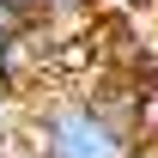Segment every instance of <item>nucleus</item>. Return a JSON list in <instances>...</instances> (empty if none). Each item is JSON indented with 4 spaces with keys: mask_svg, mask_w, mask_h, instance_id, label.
Returning <instances> with one entry per match:
<instances>
[{
    "mask_svg": "<svg viewBox=\"0 0 158 158\" xmlns=\"http://www.w3.org/2000/svg\"><path fill=\"white\" fill-rule=\"evenodd\" d=\"M37 158H134L128 122H116L103 103H49L37 116Z\"/></svg>",
    "mask_w": 158,
    "mask_h": 158,
    "instance_id": "1",
    "label": "nucleus"
},
{
    "mask_svg": "<svg viewBox=\"0 0 158 158\" xmlns=\"http://www.w3.org/2000/svg\"><path fill=\"white\" fill-rule=\"evenodd\" d=\"M24 24V12H12V6H6V0H0V37H12V31H19Z\"/></svg>",
    "mask_w": 158,
    "mask_h": 158,
    "instance_id": "2",
    "label": "nucleus"
},
{
    "mask_svg": "<svg viewBox=\"0 0 158 158\" xmlns=\"http://www.w3.org/2000/svg\"><path fill=\"white\" fill-rule=\"evenodd\" d=\"M6 61H12V37H0V91H6Z\"/></svg>",
    "mask_w": 158,
    "mask_h": 158,
    "instance_id": "3",
    "label": "nucleus"
},
{
    "mask_svg": "<svg viewBox=\"0 0 158 158\" xmlns=\"http://www.w3.org/2000/svg\"><path fill=\"white\" fill-rule=\"evenodd\" d=\"M49 12H73V6H85V0H43Z\"/></svg>",
    "mask_w": 158,
    "mask_h": 158,
    "instance_id": "4",
    "label": "nucleus"
},
{
    "mask_svg": "<svg viewBox=\"0 0 158 158\" xmlns=\"http://www.w3.org/2000/svg\"><path fill=\"white\" fill-rule=\"evenodd\" d=\"M6 6H12V12H37L43 0H6Z\"/></svg>",
    "mask_w": 158,
    "mask_h": 158,
    "instance_id": "5",
    "label": "nucleus"
},
{
    "mask_svg": "<svg viewBox=\"0 0 158 158\" xmlns=\"http://www.w3.org/2000/svg\"><path fill=\"white\" fill-rule=\"evenodd\" d=\"M134 158H158V146H140V152H134Z\"/></svg>",
    "mask_w": 158,
    "mask_h": 158,
    "instance_id": "6",
    "label": "nucleus"
},
{
    "mask_svg": "<svg viewBox=\"0 0 158 158\" xmlns=\"http://www.w3.org/2000/svg\"><path fill=\"white\" fill-rule=\"evenodd\" d=\"M19 158H37V152H19Z\"/></svg>",
    "mask_w": 158,
    "mask_h": 158,
    "instance_id": "7",
    "label": "nucleus"
},
{
    "mask_svg": "<svg viewBox=\"0 0 158 158\" xmlns=\"http://www.w3.org/2000/svg\"><path fill=\"white\" fill-rule=\"evenodd\" d=\"M0 158H6V152H0Z\"/></svg>",
    "mask_w": 158,
    "mask_h": 158,
    "instance_id": "8",
    "label": "nucleus"
}]
</instances>
